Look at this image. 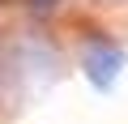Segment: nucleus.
I'll return each mask as SVG.
<instances>
[{
    "label": "nucleus",
    "mask_w": 128,
    "mask_h": 124,
    "mask_svg": "<svg viewBox=\"0 0 128 124\" xmlns=\"http://www.w3.org/2000/svg\"><path fill=\"white\" fill-rule=\"evenodd\" d=\"M30 5H34V9L43 13V9H56V5H60V0H30Z\"/></svg>",
    "instance_id": "nucleus-2"
},
{
    "label": "nucleus",
    "mask_w": 128,
    "mask_h": 124,
    "mask_svg": "<svg viewBox=\"0 0 128 124\" xmlns=\"http://www.w3.org/2000/svg\"><path fill=\"white\" fill-rule=\"evenodd\" d=\"M120 64H124V51H115L111 43H107V51H102V56H94V51L86 56V73H90V77H94V86H102V90L111 86V77L120 73Z\"/></svg>",
    "instance_id": "nucleus-1"
}]
</instances>
